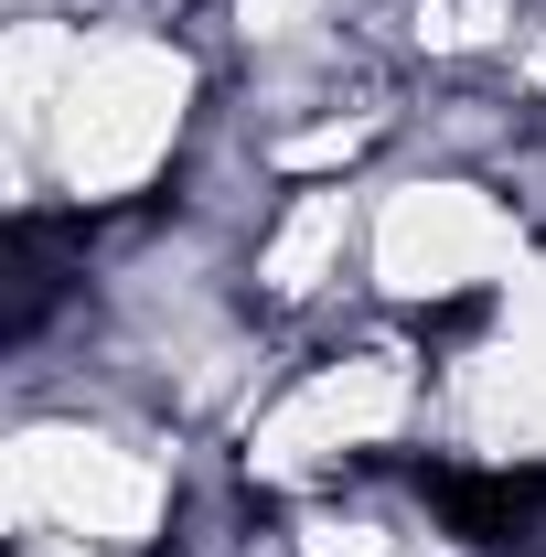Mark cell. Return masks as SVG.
Wrapping results in <instances>:
<instances>
[{
	"mask_svg": "<svg viewBox=\"0 0 546 557\" xmlns=\"http://www.w3.org/2000/svg\"><path fill=\"white\" fill-rule=\"evenodd\" d=\"M225 65L194 22L33 0L0 22L11 225H129L172 205L214 129Z\"/></svg>",
	"mask_w": 546,
	"mask_h": 557,
	"instance_id": "6da1fadb",
	"label": "cell"
},
{
	"mask_svg": "<svg viewBox=\"0 0 546 557\" xmlns=\"http://www.w3.org/2000/svg\"><path fill=\"white\" fill-rule=\"evenodd\" d=\"M225 450H194L183 429L86 397V386H11L0 429V536H65V547L172 557L194 493Z\"/></svg>",
	"mask_w": 546,
	"mask_h": 557,
	"instance_id": "7a4b0ae2",
	"label": "cell"
},
{
	"mask_svg": "<svg viewBox=\"0 0 546 557\" xmlns=\"http://www.w3.org/2000/svg\"><path fill=\"white\" fill-rule=\"evenodd\" d=\"M429 386H439V344L408 322L322 333L247 408V429L225 440V472L247 504H300V493L364 483V472H408L429 461Z\"/></svg>",
	"mask_w": 546,
	"mask_h": 557,
	"instance_id": "3957f363",
	"label": "cell"
},
{
	"mask_svg": "<svg viewBox=\"0 0 546 557\" xmlns=\"http://www.w3.org/2000/svg\"><path fill=\"white\" fill-rule=\"evenodd\" d=\"M536 247H546V225L514 172L418 161V150H386L364 172V300H375V322H408V333L439 344Z\"/></svg>",
	"mask_w": 546,
	"mask_h": 557,
	"instance_id": "277c9868",
	"label": "cell"
},
{
	"mask_svg": "<svg viewBox=\"0 0 546 557\" xmlns=\"http://www.w3.org/2000/svg\"><path fill=\"white\" fill-rule=\"evenodd\" d=\"M429 472L472 493H546V247L439 333Z\"/></svg>",
	"mask_w": 546,
	"mask_h": 557,
	"instance_id": "5b68a950",
	"label": "cell"
},
{
	"mask_svg": "<svg viewBox=\"0 0 546 557\" xmlns=\"http://www.w3.org/2000/svg\"><path fill=\"white\" fill-rule=\"evenodd\" d=\"M247 311L269 322L278 344H322V333H353L375 322L364 300V172L343 183H289L258 236H247Z\"/></svg>",
	"mask_w": 546,
	"mask_h": 557,
	"instance_id": "8992f818",
	"label": "cell"
}]
</instances>
